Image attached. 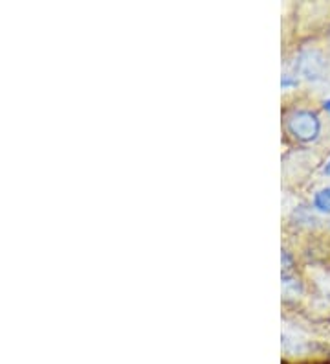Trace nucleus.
<instances>
[{
	"label": "nucleus",
	"instance_id": "obj_1",
	"mask_svg": "<svg viewBox=\"0 0 330 364\" xmlns=\"http://www.w3.org/2000/svg\"><path fill=\"white\" fill-rule=\"evenodd\" d=\"M285 131L297 144H314L321 136V118L312 109H294L285 116Z\"/></svg>",
	"mask_w": 330,
	"mask_h": 364
},
{
	"label": "nucleus",
	"instance_id": "obj_2",
	"mask_svg": "<svg viewBox=\"0 0 330 364\" xmlns=\"http://www.w3.org/2000/svg\"><path fill=\"white\" fill-rule=\"evenodd\" d=\"M295 72L307 80H323L326 70V59L319 50H303L294 65Z\"/></svg>",
	"mask_w": 330,
	"mask_h": 364
},
{
	"label": "nucleus",
	"instance_id": "obj_3",
	"mask_svg": "<svg viewBox=\"0 0 330 364\" xmlns=\"http://www.w3.org/2000/svg\"><path fill=\"white\" fill-rule=\"evenodd\" d=\"M312 206L316 212L330 215V186L317 190L312 197Z\"/></svg>",
	"mask_w": 330,
	"mask_h": 364
},
{
	"label": "nucleus",
	"instance_id": "obj_4",
	"mask_svg": "<svg viewBox=\"0 0 330 364\" xmlns=\"http://www.w3.org/2000/svg\"><path fill=\"white\" fill-rule=\"evenodd\" d=\"M281 85H282V89H294V87L299 85V80H297V77H292L290 74H285L281 80Z\"/></svg>",
	"mask_w": 330,
	"mask_h": 364
},
{
	"label": "nucleus",
	"instance_id": "obj_5",
	"mask_svg": "<svg viewBox=\"0 0 330 364\" xmlns=\"http://www.w3.org/2000/svg\"><path fill=\"white\" fill-rule=\"evenodd\" d=\"M323 107H325V111L330 114V100H326V102L323 103Z\"/></svg>",
	"mask_w": 330,
	"mask_h": 364
}]
</instances>
